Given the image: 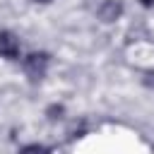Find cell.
I'll return each mask as SVG.
<instances>
[{"label":"cell","mask_w":154,"mask_h":154,"mask_svg":"<svg viewBox=\"0 0 154 154\" xmlns=\"http://www.w3.org/2000/svg\"><path fill=\"white\" fill-rule=\"evenodd\" d=\"M36 2H48V0H36Z\"/></svg>","instance_id":"6"},{"label":"cell","mask_w":154,"mask_h":154,"mask_svg":"<svg viewBox=\"0 0 154 154\" xmlns=\"http://www.w3.org/2000/svg\"><path fill=\"white\" fill-rule=\"evenodd\" d=\"M140 2H142L144 7H152V5H154V0H140Z\"/></svg>","instance_id":"5"},{"label":"cell","mask_w":154,"mask_h":154,"mask_svg":"<svg viewBox=\"0 0 154 154\" xmlns=\"http://www.w3.org/2000/svg\"><path fill=\"white\" fill-rule=\"evenodd\" d=\"M46 70H48V55L46 53H29L24 58V72L29 79H34V82L41 79L46 75Z\"/></svg>","instance_id":"1"},{"label":"cell","mask_w":154,"mask_h":154,"mask_svg":"<svg viewBox=\"0 0 154 154\" xmlns=\"http://www.w3.org/2000/svg\"><path fill=\"white\" fill-rule=\"evenodd\" d=\"M19 154H48V149L41 147V144H29V147H24Z\"/></svg>","instance_id":"4"},{"label":"cell","mask_w":154,"mask_h":154,"mask_svg":"<svg viewBox=\"0 0 154 154\" xmlns=\"http://www.w3.org/2000/svg\"><path fill=\"white\" fill-rule=\"evenodd\" d=\"M0 55L14 60L19 55V41L12 31H0Z\"/></svg>","instance_id":"2"},{"label":"cell","mask_w":154,"mask_h":154,"mask_svg":"<svg viewBox=\"0 0 154 154\" xmlns=\"http://www.w3.org/2000/svg\"><path fill=\"white\" fill-rule=\"evenodd\" d=\"M120 12H123V5H120L118 0H103V5L99 7V17H101L103 22H113V19H118Z\"/></svg>","instance_id":"3"}]
</instances>
